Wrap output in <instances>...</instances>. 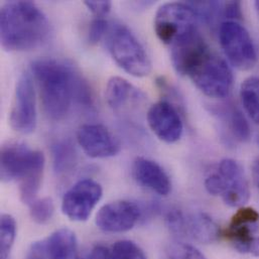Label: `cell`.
Listing matches in <instances>:
<instances>
[{"label": "cell", "mask_w": 259, "mask_h": 259, "mask_svg": "<svg viewBox=\"0 0 259 259\" xmlns=\"http://www.w3.org/2000/svg\"><path fill=\"white\" fill-rule=\"evenodd\" d=\"M83 151L92 158H107L119 153L121 145L112 132L102 124H85L77 133Z\"/></svg>", "instance_id": "obj_16"}, {"label": "cell", "mask_w": 259, "mask_h": 259, "mask_svg": "<svg viewBox=\"0 0 259 259\" xmlns=\"http://www.w3.org/2000/svg\"><path fill=\"white\" fill-rule=\"evenodd\" d=\"M132 176L141 187L159 196H167L171 191V182L166 171L149 158H135L132 164Z\"/></svg>", "instance_id": "obj_18"}, {"label": "cell", "mask_w": 259, "mask_h": 259, "mask_svg": "<svg viewBox=\"0 0 259 259\" xmlns=\"http://www.w3.org/2000/svg\"><path fill=\"white\" fill-rule=\"evenodd\" d=\"M53 164L57 174L71 171L77 164V151L70 140H60L52 147Z\"/></svg>", "instance_id": "obj_20"}, {"label": "cell", "mask_w": 259, "mask_h": 259, "mask_svg": "<svg viewBox=\"0 0 259 259\" xmlns=\"http://www.w3.org/2000/svg\"><path fill=\"white\" fill-rule=\"evenodd\" d=\"M0 234V256L8 259L16 238V222L11 215H1Z\"/></svg>", "instance_id": "obj_23"}, {"label": "cell", "mask_w": 259, "mask_h": 259, "mask_svg": "<svg viewBox=\"0 0 259 259\" xmlns=\"http://www.w3.org/2000/svg\"><path fill=\"white\" fill-rule=\"evenodd\" d=\"M31 72L51 119L67 117L74 102L86 107L93 105L91 89L71 66L55 59H40L31 64Z\"/></svg>", "instance_id": "obj_1"}, {"label": "cell", "mask_w": 259, "mask_h": 259, "mask_svg": "<svg viewBox=\"0 0 259 259\" xmlns=\"http://www.w3.org/2000/svg\"><path fill=\"white\" fill-rule=\"evenodd\" d=\"M78 241L68 228L53 232L48 238L33 242L25 259H78Z\"/></svg>", "instance_id": "obj_14"}, {"label": "cell", "mask_w": 259, "mask_h": 259, "mask_svg": "<svg viewBox=\"0 0 259 259\" xmlns=\"http://www.w3.org/2000/svg\"><path fill=\"white\" fill-rule=\"evenodd\" d=\"M54 211L55 207L51 198L36 199L29 205L30 217L37 224H46L51 221Z\"/></svg>", "instance_id": "obj_24"}, {"label": "cell", "mask_w": 259, "mask_h": 259, "mask_svg": "<svg viewBox=\"0 0 259 259\" xmlns=\"http://www.w3.org/2000/svg\"><path fill=\"white\" fill-rule=\"evenodd\" d=\"M222 15L228 20L236 21L242 17L241 12V3L239 1H229L223 2L222 6Z\"/></svg>", "instance_id": "obj_28"}, {"label": "cell", "mask_w": 259, "mask_h": 259, "mask_svg": "<svg viewBox=\"0 0 259 259\" xmlns=\"http://www.w3.org/2000/svg\"><path fill=\"white\" fill-rule=\"evenodd\" d=\"M36 100L32 80L28 74L19 77L9 115V123L15 131L28 134L36 126Z\"/></svg>", "instance_id": "obj_12"}, {"label": "cell", "mask_w": 259, "mask_h": 259, "mask_svg": "<svg viewBox=\"0 0 259 259\" xmlns=\"http://www.w3.org/2000/svg\"><path fill=\"white\" fill-rule=\"evenodd\" d=\"M78 259H81V258H80V257H79V258H78Z\"/></svg>", "instance_id": "obj_33"}, {"label": "cell", "mask_w": 259, "mask_h": 259, "mask_svg": "<svg viewBox=\"0 0 259 259\" xmlns=\"http://www.w3.org/2000/svg\"><path fill=\"white\" fill-rule=\"evenodd\" d=\"M210 52L204 37L197 30L170 46L171 64L178 74L189 77L195 67Z\"/></svg>", "instance_id": "obj_15"}, {"label": "cell", "mask_w": 259, "mask_h": 259, "mask_svg": "<svg viewBox=\"0 0 259 259\" xmlns=\"http://www.w3.org/2000/svg\"><path fill=\"white\" fill-rule=\"evenodd\" d=\"M258 229V212L250 207H241L233 215L222 236L237 251L259 257V236L255 235Z\"/></svg>", "instance_id": "obj_10"}, {"label": "cell", "mask_w": 259, "mask_h": 259, "mask_svg": "<svg viewBox=\"0 0 259 259\" xmlns=\"http://www.w3.org/2000/svg\"><path fill=\"white\" fill-rule=\"evenodd\" d=\"M194 85L206 96L225 98L232 89L233 74L228 63L210 52L189 75Z\"/></svg>", "instance_id": "obj_7"}, {"label": "cell", "mask_w": 259, "mask_h": 259, "mask_svg": "<svg viewBox=\"0 0 259 259\" xmlns=\"http://www.w3.org/2000/svg\"><path fill=\"white\" fill-rule=\"evenodd\" d=\"M254 5H255V8H256V11H257L259 16V1H256V2L254 3Z\"/></svg>", "instance_id": "obj_32"}, {"label": "cell", "mask_w": 259, "mask_h": 259, "mask_svg": "<svg viewBox=\"0 0 259 259\" xmlns=\"http://www.w3.org/2000/svg\"><path fill=\"white\" fill-rule=\"evenodd\" d=\"M252 176H253V181L259 190V157L254 161L253 167H252Z\"/></svg>", "instance_id": "obj_31"}, {"label": "cell", "mask_w": 259, "mask_h": 259, "mask_svg": "<svg viewBox=\"0 0 259 259\" xmlns=\"http://www.w3.org/2000/svg\"><path fill=\"white\" fill-rule=\"evenodd\" d=\"M219 40L221 48L236 69L248 71L257 62L254 42L246 28L237 21L226 20L219 26Z\"/></svg>", "instance_id": "obj_8"}, {"label": "cell", "mask_w": 259, "mask_h": 259, "mask_svg": "<svg viewBox=\"0 0 259 259\" xmlns=\"http://www.w3.org/2000/svg\"><path fill=\"white\" fill-rule=\"evenodd\" d=\"M102 195L103 191L99 183L91 179L81 180L64 195L62 211L72 221H87Z\"/></svg>", "instance_id": "obj_11"}, {"label": "cell", "mask_w": 259, "mask_h": 259, "mask_svg": "<svg viewBox=\"0 0 259 259\" xmlns=\"http://www.w3.org/2000/svg\"><path fill=\"white\" fill-rule=\"evenodd\" d=\"M143 94L123 78H111L105 88V100L114 111L125 108L128 104L139 103Z\"/></svg>", "instance_id": "obj_19"}, {"label": "cell", "mask_w": 259, "mask_h": 259, "mask_svg": "<svg viewBox=\"0 0 259 259\" xmlns=\"http://www.w3.org/2000/svg\"><path fill=\"white\" fill-rule=\"evenodd\" d=\"M110 251L112 259H147L143 250L130 240L117 241Z\"/></svg>", "instance_id": "obj_25"}, {"label": "cell", "mask_w": 259, "mask_h": 259, "mask_svg": "<svg viewBox=\"0 0 259 259\" xmlns=\"http://www.w3.org/2000/svg\"><path fill=\"white\" fill-rule=\"evenodd\" d=\"M45 168V156L41 151L19 143L10 142L2 146L0 156L1 181L19 182L20 200L30 205L36 200Z\"/></svg>", "instance_id": "obj_3"}, {"label": "cell", "mask_w": 259, "mask_h": 259, "mask_svg": "<svg viewBox=\"0 0 259 259\" xmlns=\"http://www.w3.org/2000/svg\"><path fill=\"white\" fill-rule=\"evenodd\" d=\"M197 19L198 15L188 3H165L156 11L154 31L162 44L170 47L182 37L198 30Z\"/></svg>", "instance_id": "obj_6"}, {"label": "cell", "mask_w": 259, "mask_h": 259, "mask_svg": "<svg viewBox=\"0 0 259 259\" xmlns=\"http://www.w3.org/2000/svg\"><path fill=\"white\" fill-rule=\"evenodd\" d=\"M240 98L245 112L259 125V78H247L240 87Z\"/></svg>", "instance_id": "obj_22"}, {"label": "cell", "mask_w": 259, "mask_h": 259, "mask_svg": "<svg viewBox=\"0 0 259 259\" xmlns=\"http://www.w3.org/2000/svg\"><path fill=\"white\" fill-rule=\"evenodd\" d=\"M88 259H112L111 251L103 245H97L91 250Z\"/></svg>", "instance_id": "obj_30"}, {"label": "cell", "mask_w": 259, "mask_h": 259, "mask_svg": "<svg viewBox=\"0 0 259 259\" xmlns=\"http://www.w3.org/2000/svg\"><path fill=\"white\" fill-rule=\"evenodd\" d=\"M107 49L115 63L133 77L147 76L151 71L150 59L135 34L123 24L109 26L106 33Z\"/></svg>", "instance_id": "obj_4"}, {"label": "cell", "mask_w": 259, "mask_h": 259, "mask_svg": "<svg viewBox=\"0 0 259 259\" xmlns=\"http://www.w3.org/2000/svg\"><path fill=\"white\" fill-rule=\"evenodd\" d=\"M46 14L30 1H9L0 11V39L9 52L33 50L45 44L50 35Z\"/></svg>", "instance_id": "obj_2"}, {"label": "cell", "mask_w": 259, "mask_h": 259, "mask_svg": "<svg viewBox=\"0 0 259 259\" xmlns=\"http://www.w3.org/2000/svg\"><path fill=\"white\" fill-rule=\"evenodd\" d=\"M205 188L210 195L221 196L224 203L230 207H244L250 198L249 185L243 168L231 158L220 161L216 170L207 177Z\"/></svg>", "instance_id": "obj_5"}, {"label": "cell", "mask_w": 259, "mask_h": 259, "mask_svg": "<svg viewBox=\"0 0 259 259\" xmlns=\"http://www.w3.org/2000/svg\"><path fill=\"white\" fill-rule=\"evenodd\" d=\"M167 254L169 259H207L196 247L183 242L172 243L167 249Z\"/></svg>", "instance_id": "obj_26"}, {"label": "cell", "mask_w": 259, "mask_h": 259, "mask_svg": "<svg viewBox=\"0 0 259 259\" xmlns=\"http://www.w3.org/2000/svg\"><path fill=\"white\" fill-rule=\"evenodd\" d=\"M108 29L109 24L105 19L102 17L95 18L89 26V40L93 44L100 41L104 36H106Z\"/></svg>", "instance_id": "obj_27"}, {"label": "cell", "mask_w": 259, "mask_h": 259, "mask_svg": "<svg viewBox=\"0 0 259 259\" xmlns=\"http://www.w3.org/2000/svg\"><path fill=\"white\" fill-rule=\"evenodd\" d=\"M165 221L175 235L200 243L209 244L222 236L218 225L205 213L186 214L181 210H171L167 213Z\"/></svg>", "instance_id": "obj_9"}, {"label": "cell", "mask_w": 259, "mask_h": 259, "mask_svg": "<svg viewBox=\"0 0 259 259\" xmlns=\"http://www.w3.org/2000/svg\"><path fill=\"white\" fill-rule=\"evenodd\" d=\"M141 210L131 201H115L103 206L97 213L96 226L108 233H122L131 230L141 217Z\"/></svg>", "instance_id": "obj_13"}, {"label": "cell", "mask_w": 259, "mask_h": 259, "mask_svg": "<svg viewBox=\"0 0 259 259\" xmlns=\"http://www.w3.org/2000/svg\"><path fill=\"white\" fill-rule=\"evenodd\" d=\"M147 123L155 136L165 143L179 141L184 132L178 109L167 101H159L148 109Z\"/></svg>", "instance_id": "obj_17"}, {"label": "cell", "mask_w": 259, "mask_h": 259, "mask_svg": "<svg viewBox=\"0 0 259 259\" xmlns=\"http://www.w3.org/2000/svg\"><path fill=\"white\" fill-rule=\"evenodd\" d=\"M84 4L97 17H103L108 14L112 6L110 1H85Z\"/></svg>", "instance_id": "obj_29"}, {"label": "cell", "mask_w": 259, "mask_h": 259, "mask_svg": "<svg viewBox=\"0 0 259 259\" xmlns=\"http://www.w3.org/2000/svg\"><path fill=\"white\" fill-rule=\"evenodd\" d=\"M223 120L226 122L229 131L234 139L240 142L248 141L251 135L249 124L243 113L233 105L228 106L220 111Z\"/></svg>", "instance_id": "obj_21"}]
</instances>
